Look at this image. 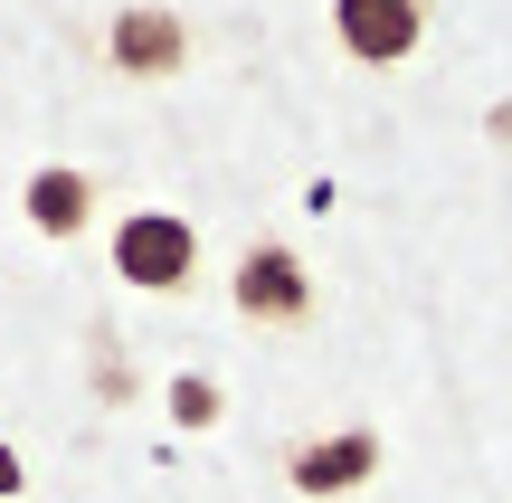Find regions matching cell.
Segmentation results:
<instances>
[{"instance_id":"8","label":"cell","mask_w":512,"mask_h":503,"mask_svg":"<svg viewBox=\"0 0 512 503\" xmlns=\"http://www.w3.org/2000/svg\"><path fill=\"white\" fill-rule=\"evenodd\" d=\"M19 485H29V466H19V456L0 447V494H19Z\"/></svg>"},{"instance_id":"2","label":"cell","mask_w":512,"mask_h":503,"mask_svg":"<svg viewBox=\"0 0 512 503\" xmlns=\"http://www.w3.org/2000/svg\"><path fill=\"white\" fill-rule=\"evenodd\" d=\"M228 295H238L247 323H304V314H313V276H304V257H294V247H275V238H256L247 257H238Z\"/></svg>"},{"instance_id":"1","label":"cell","mask_w":512,"mask_h":503,"mask_svg":"<svg viewBox=\"0 0 512 503\" xmlns=\"http://www.w3.org/2000/svg\"><path fill=\"white\" fill-rule=\"evenodd\" d=\"M114 276L143 285V295H181V285L200 276V228L171 219V209H133V219L114 228Z\"/></svg>"},{"instance_id":"6","label":"cell","mask_w":512,"mask_h":503,"mask_svg":"<svg viewBox=\"0 0 512 503\" xmlns=\"http://www.w3.org/2000/svg\"><path fill=\"white\" fill-rule=\"evenodd\" d=\"M19 209H29L38 238H86V219H95V181H86L76 162H48V171H29Z\"/></svg>"},{"instance_id":"4","label":"cell","mask_w":512,"mask_h":503,"mask_svg":"<svg viewBox=\"0 0 512 503\" xmlns=\"http://www.w3.org/2000/svg\"><path fill=\"white\" fill-rule=\"evenodd\" d=\"M332 29H342V48L361 57V67H399V57L418 48L427 10L418 0H332Z\"/></svg>"},{"instance_id":"7","label":"cell","mask_w":512,"mask_h":503,"mask_svg":"<svg viewBox=\"0 0 512 503\" xmlns=\"http://www.w3.org/2000/svg\"><path fill=\"white\" fill-rule=\"evenodd\" d=\"M171 418H181V428H209V418H219V390H209V380H171Z\"/></svg>"},{"instance_id":"5","label":"cell","mask_w":512,"mask_h":503,"mask_svg":"<svg viewBox=\"0 0 512 503\" xmlns=\"http://www.w3.org/2000/svg\"><path fill=\"white\" fill-rule=\"evenodd\" d=\"M370 466H380V437H370V428H342V437H304V447L285 456L294 494H351V485H370Z\"/></svg>"},{"instance_id":"3","label":"cell","mask_w":512,"mask_h":503,"mask_svg":"<svg viewBox=\"0 0 512 503\" xmlns=\"http://www.w3.org/2000/svg\"><path fill=\"white\" fill-rule=\"evenodd\" d=\"M105 57H114L124 76H143V86H162V76L190 67V29H181V10H114Z\"/></svg>"}]
</instances>
